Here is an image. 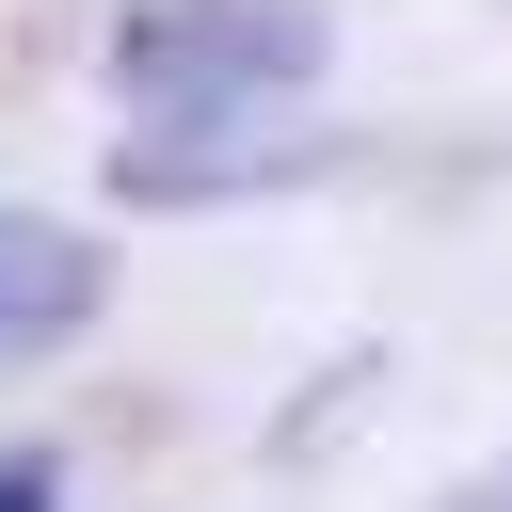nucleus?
<instances>
[{"instance_id": "obj_4", "label": "nucleus", "mask_w": 512, "mask_h": 512, "mask_svg": "<svg viewBox=\"0 0 512 512\" xmlns=\"http://www.w3.org/2000/svg\"><path fill=\"white\" fill-rule=\"evenodd\" d=\"M0 512H64V480H48L32 448H16V464H0Z\"/></svg>"}, {"instance_id": "obj_2", "label": "nucleus", "mask_w": 512, "mask_h": 512, "mask_svg": "<svg viewBox=\"0 0 512 512\" xmlns=\"http://www.w3.org/2000/svg\"><path fill=\"white\" fill-rule=\"evenodd\" d=\"M80 320H96V256H80L64 224H16V240H0V368L48 352V336H80Z\"/></svg>"}, {"instance_id": "obj_1", "label": "nucleus", "mask_w": 512, "mask_h": 512, "mask_svg": "<svg viewBox=\"0 0 512 512\" xmlns=\"http://www.w3.org/2000/svg\"><path fill=\"white\" fill-rule=\"evenodd\" d=\"M320 64V0H128L112 16V80L144 112H240L256 80Z\"/></svg>"}, {"instance_id": "obj_5", "label": "nucleus", "mask_w": 512, "mask_h": 512, "mask_svg": "<svg viewBox=\"0 0 512 512\" xmlns=\"http://www.w3.org/2000/svg\"><path fill=\"white\" fill-rule=\"evenodd\" d=\"M448 512H512V464H496V480H464V496H448Z\"/></svg>"}, {"instance_id": "obj_3", "label": "nucleus", "mask_w": 512, "mask_h": 512, "mask_svg": "<svg viewBox=\"0 0 512 512\" xmlns=\"http://www.w3.org/2000/svg\"><path fill=\"white\" fill-rule=\"evenodd\" d=\"M112 176L144 208H192V192H240V176H320V144H128Z\"/></svg>"}]
</instances>
